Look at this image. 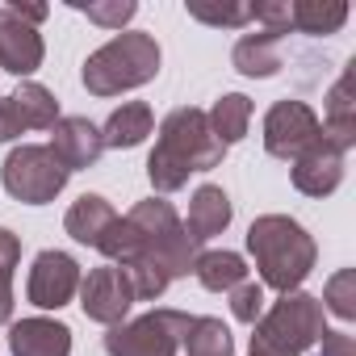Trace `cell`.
<instances>
[{
    "instance_id": "f1b7e54d",
    "label": "cell",
    "mask_w": 356,
    "mask_h": 356,
    "mask_svg": "<svg viewBox=\"0 0 356 356\" xmlns=\"http://www.w3.org/2000/svg\"><path fill=\"white\" fill-rule=\"evenodd\" d=\"M189 17H197V22H206V26H227V30H235V26H248V22H252V5H222V9L189 5Z\"/></svg>"
},
{
    "instance_id": "484cf974",
    "label": "cell",
    "mask_w": 356,
    "mask_h": 356,
    "mask_svg": "<svg viewBox=\"0 0 356 356\" xmlns=\"http://www.w3.org/2000/svg\"><path fill=\"white\" fill-rule=\"evenodd\" d=\"M323 310H331L335 318H356V273L352 268H339L327 289H323Z\"/></svg>"
},
{
    "instance_id": "83f0119b",
    "label": "cell",
    "mask_w": 356,
    "mask_h": 356,
    "mask_svg": "<svg viewBox=\"0 0 356 356\" xmlns=\"http://www.w3.org/2000/svg\"><path fill=\"white\" fill-rule=\"evenodd\" d=\"M231 314L239 318V323H256L260 314H264V285L260 281H243V285H235L231 289Z\"/></svg>"
},
{
    "instance_id": "8992f818",
    "label": "cell",
    "mask_w": 356,
    "mask_h": 356,
    "mask_svg": "<svg viewBox=\"0 0 356 356\" xmlns=\"http://www.w3.org/2000/svg\"><path fill=\"white\" fill-rule=\"evenodd\" d=\"M67 168L55 159L51 147H38V143H26V147H13L5 168H0V181H5V193L26 202V206H47L63 193L67 185Z\"/></svg>"
},
{
    "instance_id": "7402d4cb",
    "label": "cell",
    "mask_w": 356,
    "mask_h": 356,
    "mask_svg": "<svg viewBox=\"0 0 356 356\" xmlns=\"http://www.w3.org/2000/svg\"><path fill=\"white\" fill-rule=\"evenodd\" d=\"M206 122H210L214 138H218L222 147H231V143H239V138L248 134L252 101H248L243 92H227V97H218V101H214V109L206 113Z\"/></svg>"
},
{
    "instance_id": "7c38bea8",
    "label": "cell",
    "mask_w": 356,
    "mask_h": 356,
    "mask_svg": "<svg viewBox=\"0 0 356 356\" xmlns=\"http://www.w3.org/2000/svg\"><path fill=\"white\" fill-rule=\"evenodd\" d=\"M47 147L55 151V159H59L67 172L92 168V163L101 159V151H105L101 130H97L88 118H59V122L51 126V143H47Z\"/></svg>"
},
{
    "instance_id": "cb8c5ba5",
    "label": "cell",
    "mask_w": 356,
    "mask_h": 356,
    "mask_svg": "<svg viewBox=\"0 0 356 356\" xmlns=\"http://www.w3.org/2000/svg\"><path fill=\"white\" fill-rule=\"evenodd\" d=\"M348 22L343 0H298L293 5V30L298 34H335Z\"/></svg>"
},
{
    "instance_id": "ba28073f",
    "label": "cell",
    "mask_w": 356,
    "mask_h": 356,
    "mask_svg": "<svg viewBox=\"0 0 356 356\" xmlns=\"http://www.w3.org/2000/svg\"><path fill=\"white\" fill-rule=\"evenodd\" d=\"M323 138V126L306 101H277L264 118V151L277 159H298Z\"/></svg>"
},
{
    "instance_id": "ffe728a7",
    "label": "cell",
    "mask_w": 356,
    "mask_h": 356,
    "mask_svg": "<svg viewBox=\"0 0 356 356\" xmlns=\"http://www.w3.org/2000/svg\"><path fill=\"white\" fill-rule=\"evenodd\" d=\"M9 101H13V109H17V118H22L26 130H51V126L59 122V101H55V92L42 88V84H34V80H22L17 92H9Z\"/></svg>"
},
{
    "instance_id": "9a60e30c",
    "label": "cell",
    "mask_w": 356,
    "mask_h": 356,
    "mask_svg": "<svg viewBox=\"0 0 356 356\" xmlns=\"http://www.w3.org/2000/svg\"><path fill=\"white\" fill-rule=\"evenodd\" d=\"M323 138L343 155L356 147V101H352V67L335 80V88L327 92V118L318 122Z\"/></svg>"
},
{
    "instance_id": "5b68a950",
    "label": "cell",
    "mask_w": 356,
    "mask_h": 356,
    "mask_svg": "<svg viewBox=\"0 0 356 356\" xmlns=\"http://www.w3.org/2000/svg\"><path fill=\"white\" fill-rule=\"evenodd\" d=\"M252 327H256L252 356H302L327 331L323 327V302L302 293V289L281 293V302L268 314H260Z\"/></svg>"
},
{
    "instance_id": "1f68e13d",
    "label": "cell",
    "mask_w": 356,
    "mask_h": 356,
    "mask_svg": "<svg viewBox=\"0 0 356 356\" xmlns=\"http://www.w3.org/2000/svg\"><path fill=\"white\" fill-rule=\"evenodd\" d=\"M22 22H30V26H38V22H47V5H9Z\"/></svg>"
},
{
    "instance_id": "4316f807",
    "label": "cell",
    "mask_w": 356,
    "mask_h": 356,
    "mask_svg": "<svg viewBox=\"0 0 356 356\" xmlns=\"http://www.w3.org/2000/svg\"><path fill=\"white\" fill-rule=\"evenodd\" d=\"M72 9H76V13H84L88 22L105 26V30H122V26L138 13L134 0H109V5H72Z\"/></svg>"
},
{
    "instance_id": "7a4b0ae2",
    "label": "cell",
    "mask_w": 356,
    "mask_h": 356,
    "mask_svg": "<svg viewBox=\"0 0 356 356\" xmlns=\"http://www.w3.org/2000/svg\"><path fill=\"white\" fill-rule=\"evenodd\" d=\"M227 155V147L214 138L210 122L202 109H172L159 126V143L147 159V176H151V185L155 193H176V189H185L189 185V176L193 172H210L218 168Z\"/></svg>"
},
{
    "instance_id": "277c9868",
    "label": "cell",
    "mask_w": 356,
    "mask_h": 356,
    "mask_svg": "<svg viewBox=\"0 0 356 356\" xmlns=\"http://www.w3.org/2000/svg\"><path fill=\"white\" fill-rule=\"evenodd\" d=\"M159 72V47L143 30H126L109 38L101 51L84 59V88L92 97H118L130 88H143Z\"/></svg>"
},
{
    "instance_id": "d6986e66",
    "label": "cell",
    "mask_w": 356,
    "mask_h": 356,
    "mask_svg": "<svg viewBox=\"0 0 356 356\" xmlns=\"http://www.w3.org/2000/svg\"><path fill=\"white\" fill-rule=\"evenodd\" d=\"M151 126H155L151 105H143V101H126V105L113 109L109 122L101 126V143L113 147V151H126V147H138V143L151 134Z\"/></svg>"
},
{
    "instance_id": "3957f363",
    "label": "cell",
    "mask_w": 356,
    "mask_h": 356,
    "mask_svg": "<svg viewBox=\"0 0 356 356\" xmlns=\"http://www.w3.org/2000/svg\"><path fill=\"white\" fill-rule=\"evenodd\" d=\"M248 252L260 268V285L277 289V293H293L310 268H314V239L306 235L302 222H293L289 214H264L248 227Z\"/></svg>"
},
{
    "instance_id": "52a82bcc",
    "label": "cell",
    "mask_w": 356,
    "mask_h": 356,
    "mask_svg": "<svg viewBox=\"0 0 356 356\" xmlns=\"http://www.w3.org/2000/svg\"><path fill=\"white\" fill-rule=\"evenodd\" d=\"M193 314L185 310H151L134 323H118L105 335L109 356H176Z\"/></svg>"
},
{
    "instance_id": "5bb4252c",
    "label": "cell",
    "mask_w": 356,
    "mask_h": 356,
    "mask_svg": "<svg viewBox=\"0 0 356 356\" xmlns=\"http://www.w3.org/2000/svg\"><path fill=\"white\" fill-rule=\"evenodd\" d=\"M13 356H72V327L59 318H22L9 327Z\"/></svg>"
},
{
    "instance_id": "4dcf8cb0",
    "label": "cell",
    "mask_w": 356,
    "mask_h": 356,
    "mask_svg": "<svg viewBox=\"0 0 356 356\" xmlns=\"http://www.w3.org/2000/svg\"><path fill=\"white\" fill-rule=\"evenodd\" d=\"M22 134H26V126H22V118H17L13 101L0 97V143H13V138H22Z\"/></svg>"
},
{
    "instance_id": "f546056e",
    "label": "cell",
    "mask_w": 356,
    "mask_h": 356,
    "mask_svg": "<svg viewBox=\"0 0 356 356\" xmlns=\"http://www.w3.org/2000/svg\"><path fill=\"white\" fill-rule=\"evenodd\" d=\"M314 356H356V339L348 331H323Z\"/></svg>"
},
{
    "instance_id": "603a6c76",
    "label": "cell",
    "mask_w": 356,
    "mask_h": 356,
    "mask_svg": "<svg viewBox=\"0 0 356 356\" xmlns=\"http://www.w3.org/2000/svg\"><path fill=\"white\" fill-rule=\"evenodd\" d=\"M181 348H185L189 356H231V352H235V339H231V331H227V323H222V318L202 314V318H193V323H189V331H185Z\"/></svg>"
},
{
    "instance_id": "30bf717a",
    "label": "cell",
    "mask_w": 356,
    "mask_h": 356,
    "mask_svg": "<svg viewBox=\"0 0 356 356\" xmlns=\"http://www.w3.org/2000/svg\"><path fill=\"white\" fill-rule=\"evenodd\" d=\"M80 306L92 323L118 327L126 318V310L134 306V289L118 264H105V268H92L88 277H80Z\"/></svg>"
},
{
    "instance_id": "d4e9b609",
    "label": "cell",
    "mask_w": 356,
    "mask_h": 356,
    "mask_svg": "<svg viewBox=\"0 0 356 356\" xmlns=\"http://www.w3.org/2000/svg\"><path fill=\"white\" fill-rule=\"evenodd\" d=\"M22 260V239L0 227V323L13 318V268Z\"/></svg>"
},
{
    "instance_id": "9c48e42d",
    "label": "cell",
    "mask_w": 356,
    "mask_h": 356,
    "mask_svg": "<svg viewBox=\"0 0 356 356\" xmlns=\"http://www.w3.org/2000/svg\"><path fill=\"white\" fill-rule=\"evenodd\" d=\"M80 293V264L67 252H38L30 281H26V298L38 310H59Z\"/></svg>"
},
{
    "instance_id": "44dd1931",
    "label": "cell",
    "mask_w": 356,
    "mask_h": 356,
    "mask_svg": "<svg viewBox=\"0 0 356 356\" xmlns=\"http://www.w3.org/2000/svg\"><path fill=\"white\" fill-rule=\"evenodd\" d=\"M193 273L210 293H231L235 285L248 281V264L239 252H206V256H197Z\"/></svg>"
},
{
    "instance_id": "4fadbf2b",
    "label": "cell",
    "mask_w": 356,
    "mask_h": 356,
    "mask_svg": "<svg viewBox=\"0 0 356 356\" xmlns=\"http://www.w3.org/2000/svg\"><path fill=\"white\" fill-rule=\"evenodd\" d=\"M339 181H343V155L327 138H318L310 151L293 159V189L306 197H327L339 189Z\"/></svg>"
},
{
    "instance_id": "2e32d148",
    "label": "cell",
    "mask_w": 356,
    "mask_h": 356,
    "mask_svg": "<svg viewBox=\"0 0 356 356\" xmlns=\"http://www.w3.org/2000/svg\"><path fill=\"white\" fill-rule=\"evenodd\" d=\"M231 227V197L218 189V185H202L189 202V222H185V235L193 243H206L214 235H222Z\"/></svg>"
},
{
    "instance_id": "8fae6325",
    "label": "cell",
    "mask_w": 356,
    "mask_h": 356,
    "mask_svg": "<svg viewBox=\"0 0 356 356\" xmlns=\"http://www.w3.org/2000/svg\"><path fill=\"white\" fill-rule=\"evenodd\" d=\"M42 55H47V47H42L38 26L22 22V17L5 5V9H0V67L13 72V76L22 80V76H30V72L42 67Z\"/></svg>"
},
{
    "instance_id": "6da1fadb",
    "label": "cell",
    "mask_w": 356,
    "mask_h": 356,
    "mask_svg": "<svg viewBox=\"0 0 356 356\" xmlns=\"http://www.w3.org/2000/svg\"><path fill=\"white\" fill-rule=\"evenodd\" d=\"M97 252L109 256L113 264L155 260L172 281L185 277V273H193V264H197V243L185 235V222L176 218V210L163 197L138 202L126 218H118L109 227V235L101 239Z\"/></svg>"
},
{
    "instance_id": "e0dca14e",
    "label": "cell",
    "mask_w": 356,
    "mask_h": 356,
    "mask_svg": "<svg viewBox=\"0 0 356 356\" xmlns=\"http://www.w3.org/2000/svg\"><path fill=\"white\" fill-rule=\"evenodd\" d=\"M113 222H118L113 206H109L105 197H97V193H84L80 202H72V210H67V218H63L67 235H72L76 243H88V248H101V239L109 235Z\"/></svg>"
},
{
    "instance_id": "ac0fdd59",
    "label": "cell",
    "mask_w": 356,
    "mask_h": 356,
    "mask_svg": "<svg viewBox=\"0 0 356 356\" xmlns=\"http://www.w3.org/2000/svg\"><path fill=\"white\" fill-rule=\"evenodd\" d=\"M231 63H235V72H243V76L268 80V76L281 72V38L268 34V30L243 34V38L235 42V51H231Z\"/></svg>"
}]
</instances>
